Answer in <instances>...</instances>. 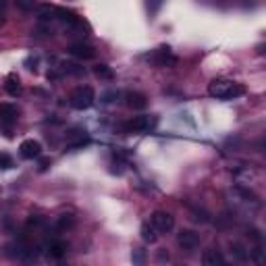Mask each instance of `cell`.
<instances>
[{
  "label": "cell",
  "mask_w": 266,
  "mask_h": 266,
  "mask_svg": "<svg viewBox=\"0 0 266 266\" xmlns=\"http://www.w3.org/2000/svg\"><path fill=\"white\" fill-rule=\"evenodd\" d=\"M208 94L216 100H233L246 94V87L231 79H212L208 85Z\"/></svg>",
  "instance_id": "obj_1"
},
{
  "label": "cell",
  "mask_w": 266,
  "mask_h": 266,
  "mask_svg": "<svg viewBox=\"0 0 266 266\" xmlns=\"http://www.w3.org/2000/svg\"><path fill=\"white\" fill-rule=\"evenodd\" d=\"M94 100H96V94L90 85H79L75 87V90L71 92L69 96V104L71 108L75 110H87V108H92L94 106Z\"/></svg>",
  "instance_id": "obj_2"
},
{
  "label": "cell",
  "mask_w": 266,
  "mask_h": 266,
  "mask_svg": "<svg viewBox=\"0 0 266 266\" xmlns=\"http://www.w3.org/2000/svg\"><path fill=\"white\" fill-rule=\"evenodd\" d=\"M150 223H152V227L156 229L158 233H171L175 229V216L171 212L156 210V212H152Z\"/></svg>",
  "instance_id": "obj_3"
},
{
  "label": "cell",
  "mask_w": 266,
  "mask_h": 266,
  "mask_svg": "<svg viewBox=\"0 0 266 266\" xmlns=\"http://www.w3.org/2000/svg\"><path fill=\"white\" fill-rule=\"evenodd\" d=\"M156 117H150V115H142V117H133L127 125H125V129L127 131H131V133H148V131H152L154 127H156Z\"/></svg>",
  "instance_id": "obj_4"
},
{
  "label": "cell",
  "mask_w": 266,
  "mask_h": 266,
  "mask_svg": "<svg viewBox=\"0 0 266 266\" xmlns=\"http://www.w3.org/2000/svg\"><path fill=\"white\" fill-rule=\"evenodd\" d=\"M19 154H21V158H25V160L40 158L42 156V144L38 140H25L19 146Z\"/></svg>",
  "instance_id": "obj_5"
},
{
  "label": "cell",
  "mask_w": 266,
  "mask_h": 266,
  "mask_svg": "<svg viewBox=\"0 0 266 266\" xmlns=\"http://www.w3.org/2000/svg\"><path fill=\"white\" fill-rule=\"evenodd\" d=\"M17 119H19V110L15 106H11V104H3V106H0V121H3L5 133H7L9 138H11V125L17 123Z\"/></svg>",
  "instance_id": "obj_6"
},
{
  "label": "cell",
  "mask_w": 266,
  "mask_h": 266,
  "mask_svg": "<svg viewBox=\"0 0 266 266\" xmlns=\"http://www.w3.org/2000/svg\"><path fill=\"white\" fill-rule=\"evenodd\" d=\"M177 241H179V246L183 250H195L200 246V235L191 229H181L179 235H177Z\"/></svg>",
  "instance_id": "obj_7"
},
{
  "label": "cell",
  "mask_w": 266,
  "mask_h": 266,
  "mask_svg": "<svg viewBox=\"0 0 266 266\" xmlns=\"http://www.w3.org/2000/svg\"><path fill=\"white\" fill-rule=\"evenodd\" d=\"M69 54L75 56V58H79V60H90V58L96 56V50L90 46V44L79 42V44H73V46H69Z\"/></svg>",
  "instance_id": "obj_8"
},
{
  "label": "cell",
  "mask_w": 266,
  "mask_h": 266,
  "mask_svg": "<svg viewBox=\"0 0 266 266\" xmlns=\"http://www.w3.org/2000/svg\"><path fill=\"white\" fill-rule=\"evenodd\" d=\"M202 260H204V266H227L223 252H220L218 248H214V246H212V248H208V250L204 252Z\"/></svg>",
  "instance_id": "obj_9"
},
{
  "label": "cell",
  "mask_w": 266,
  "mask_h": 266,
  "mask_svg": "<svg viewBox=\"0 0 266 266\" xmlns=\"http://www.w3.org/2000/svg\"><path fill=\"white\" fill-rule=\"evenodd\" d=\"M125 104L131 110H144L148 106V98L142 92H127L125 94Z\"/></svg>",
  "instance_id": "obj_10"
},
{
  "label": "cell",
  "mask_w": 266,
  "mask_h": 266,
  "mask_svg": "<svg viewBox=\"0 0 266 266\" xmlns=\"http://www.w3.org/2000/svg\"><path fill=\"white\" fill-rule=\"evenodd\" d=\"M5 90H7V94H9V96H13V98L21 96V92H23V87H21V79H19L15 73L7 75V81H5Z\"/></svg>",
  "instance_id": "obj_11"
},
{
  "label": "cell",
  "mask_w": 266,
  "mask_h": 266,
  "mask_svg": "<svg viewBox=\"0 0 266 266\" xmlns=\"http://www.w3.org/2000/svg\"><path fill=\"white\" fill-rule=\"evenodd\" d=\"M154 60H156L160 66H173V64H177V58L171 54V48H169V46H167V48H160Z\"/></svg>",
  "instance_id": "obj_12"
},
{
  "label": "cell",
  "mask_w": 266,
  "mask_h": 266,
  "mask_svg": "<svg viewBox=\"0 0 266 266\" xmlns=\"http://www.w3.org/2000/svg\"><path fill=\"white\" fill-rule=\"evenodd\" d=\"M64 252H66V243H64V241L52 239V241L48 243V256H52V258H62Z\"/></svg>",
  "instance_id": "obj_13"
},
{
  "label": "cell",
  "mask_w": 266,
  "mask_h": 266,
  "mask_svg": "<svg viewBox=\"0 0 266 266\" xmlns=\"http://www.w3.org/2000/svg\"><path fill=\"white\" fill-rule=\"evenodd\" d=\"M231 258H233L235 262L243 264V262H248L250 254H248V250H246V248L241 246V243H231Z\"/></svg>",
  "instance_id": "obj_14"
},
{
  "label": "cell",
  "mask_w": 266,
  "mask_h": 266,
  "mask_svg": "<svg viewBox=\"0 0 266 266\" xmlns=\"http://www.w3.org/2000/svg\"><path fill=\"white\" fill-rule=\"evenodd\" d=\"M140 233H142V239H144L146 243H154V241L158 239V231L152 227V223H144L142 229H140Z\"/></svg>",
  "instance_id": "obj_15"
},
{
  "label": "cell",
  "mask_w": 266,
  "mask_h": 266,
  "mask_svg": "<svg viewBox=\"0 0 266 266\" xmlns=\"http://www.w3.org/2000/svg\"><path fill=\"white\" fill-rule=\"evenodd\" d=\"M250 256L256 266H266V246H256Z\"/></svg>",
  "instance_id": "obj_16"
},
{
  "label": "cell",
  "mask_w": 266,
  "mask_h": 266,
  "mask_svg": "<svg viewBox=\"0 0 266 266\" xmlns=\"http://www.w3.org/2000/svg\"><path fill=\"white\" fill-rule=\"evenodd\" d=\"M94 73H96V77L106 79V81H113L115 79V73H113V69H110L108 64H98L96 69H94Z\"/></svg>",
  "instance_id": "obj_17"
},
{
  "label": "cell",
  "mask_w": 266,
  "mask_h": 266,
  "mask_svg": "<svg viewBox=\"0 0 266 266\" xmlns=\"http://www.w3.org/2000/svg\"><path fill=\"white\" fill-rule=\"evenodd\" d=\"M131 262H133V266H146V262H148L146 250H142V248L133 250V252H131Z\"/></svg>",
  "instance_id": "obj_18"
},
{
  "label": "cell",
  "mask_w": 266,
  "mask_h": 266,
  "mask_svg": "<svg viewBox=\"0 0 266 266\" xmlns=\"http://www.w3.org/2000/svg\"><path fill=\"white\" fill-rule=\"evenodd\" d=\"M73 225H75V218H73L71 214H62L60 220H58V227H60V229H71Z\"/></svg>",
  "instance_id": "obj_19"
},
{
  "label": "cell",
  "mask_w": 266,
  "mask_h": 266,
  "mask_svg": "<svg viewBox=\"0 0 266 266\" xmlns=\"http://www.w3.org/2000/svg\"><path fill=\"white\" fill-rule=\"evenodd\" d=\"M0 162H3V169H5V171L13 169V158L9 156V154H3V156H0Z\"/></svg>",
  "instance_id": "obj_20"
},
{
  "label": "cell",
  "mask_w": 266,
  "mask_h": 266,
  "mask_svg": "<svg viewBox=\"0 0 266 266\" xmlns=\"http://www.w3.org/2000/svg\"><path fill=\"white\" fill-rule=\"evenodd\" d=\"M40 19H42V21H48V19H52V11H50L48 7H46V9H42V11H40Z\"/></svg>",
  "instance_id": "obj_21"
},
{
  "label": "cell",
  "mask_w": 266,
  "mask_h": 266,
  "mask_svg": "<svg viewBox=\"0 0 266 266\" xmlns=\"http://www.w3.org/2000/svg\"><path fill=\"white\" fill-rule=\"evenodd\" d=\"M48 167H50V158H40V167H38V169H40V173H44Z\"/></svg>",
  "instance_id": "obj_22"
},
{
  "label": "cell",
  "mask_w": 266,
  "mask_h": 266,
  "mask_svg": "<svg viewBox=\"0 0 266 266\" xmlns=\"http://www.w3.org/2000/svg\"><path fill=\"white\" fill-rule=\"evenodd\" d=\"M179 266H183V264H179Z\"/></svg>",
  "instance_id": "obj_23"
}]
</instances>
